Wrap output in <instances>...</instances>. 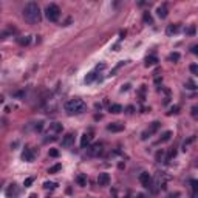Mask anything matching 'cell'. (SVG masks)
I'll return each instance as SVG.
<instances>
[{
    "mask_svg": "<svg viewBox=\"0 0 198 198\" xmlns=\"http://www.w3.org/2000/svg\"><path fill=\"white\" fill-rule=\"evenodd\" d=\"M186 88H187V90H195V88H196V84L192 81V79H189V81H186Z\"/></svg>",
    "mask_w": 198,
    "mask_h": 198,
    "instance_id": "obj_22",
    "label": "cell"
},
{
    "mask_svg": "<svg viewBox=\"0 0 198 198\" xmlns=\"http://www.w3.org/2000/svg\"><path fill=\"white\" fill-rule=\"evenodd\" d=\"M133 107H131V105H128V107H127V113H133Z\"/></svg>",
    "mask_w": 198,
    "mask_h": 198,
    "instance_id": "obj_33",
    "label": "cell"
},
{
    "mask_svg": "<svg viewBox=\"0 0 198 198\" xmlns=\"http://www.w3.org/2000/svg\"><path fill=\"white\" fill-rule=\"evenodd\" d=\"M109 183H110V175L109 174H99V177H98L99 186H109Z\"/></svg>",
    "mask_w": 198,
    "mask_h": 198,
    "instance_id": "obj_10",
    "label": "cell"
},
{
    "mask_svg": "<svg viewBox=\"0 0 198 198\" xmlns=\"http://www.w3.org/2000/svg\"><path fill=\"white\" fill-rule=\"evenodd\" d=\"M45 16H47V19H48L50 22H57L59 17H60V9H59V6L54 5V3H50V5L45 8Z\"/></svg>",
    "mask_w": 198,
    "mask_h": 198,
    "instance_id": "obj_3",
    "label": "cell"
},
{
    "mask_svg": "<svg viewBox=\"0 0 198 198\" xmlns=\"http://www.w3.org/2000/svg\"><path fill=\"white\" fill-rule=\"evenodd\" d=\"M107 130L109 131H122L124 130V124H121V122H112V124L107 125Z\"/></svg>",
    "mask_w": 198,
    "mask_h": 198,
    "instance_id": "obj_11",
    "label": "cell"
},
{
    "mask_svg": "<svg viewBox=\"0 0 198 198\" xmlns=\"http://www.w3.org/2000/svg\"><path fill=\"white\" fill-rule=\"evenodd\" d=\"M73 142H74V135H73V133H67V135L62 138V147L68 149V147L73 146Z\"/></svg>",
    "mask_w": 198,
    "mask_h": 198,
    "instance_id": "obj_7",
    "label": "cell"
},
{
    "mask_svg": "<svg viewBox=\"0 0 198 198\" xmlns=\"http://www.w3.org/2000/svg\"><path fill=\"white\" fill-rule=\"evenodd\" d=\"M190 71H192L193 74H198V67H196L195 63H193V65H190Z\"/></svg>",
    "mask_w": 198,
    "mask_h": 198,
    "instance_id": "obj_28",
    "label": "cell"
},
{
    "mask_svg": "<svg viewBox=\"0 0 198 198\" xmlns=\"http://www.w3.org/2000/svg\"><path fill=\"white\" fill-rule=\"evenodd\" d=\"M196 105H195V107H192V116H196Z\"/></svg>",
    "mask_w": 198,
    "mask_h": 198,
    "instance_id": "obj_34",
    "label": "cell"
},
{
    "mask_svg": "<svg viewBox=\"0 0 198 198\" xmlns=\"http://www.w3.org/2000/svg\"><path fill=\"white\" fill-rule=\"evenodd\" d=\"M166 33H167L169 36H172V34L178 33V25H169L167 30H166Z\"/></svg>",
    "mask_w": 198,
    "mask_h": 198,
    "instance_id": "obj_17",
    "label": "cell"
},
{
    "mask_svg": "<svg viewBox=\"0 0 198 198\" xmlns=\"http://www.w3.org/2000/svg\"><path fill=\"white\" fill-rule=\"evenodd\" d=\"M156 158H158V160H161V158H163V152H158V155H156Z\"/></svg>",
    "mask_w": 198,
    "mask_h": 198,
    "instance_id": "obj_36",
    "label": "cell"
},
{
    "mask_svg": "<svg viewBox=\"0 0 198 198\" xmlns=\"http://www.w3.org/2000/svg\"><path fill=\"white\" fill-rule=\"evenodd\" d=\"M156 62H158L156 56H149V57H146V67H152V65H155Z\"/></svg>",
    "mask_w": 198,
    "mask_h": 198,
    "instance_id": "obj_16",
    "label": "cell"
},
{
    "mask_svg": "<svg viewBox=\"0 0 198 198\" xmlns=\"http://www.w3.org/2000/svg\"><path fill=\"white\" fill-rule=\"evenodd\" d=\"M23 184H25V187H30V186H31V184H33V178H26Z\"/></svg>",
    "mask_w": 198,
    "mask_h": 198,
    "instance_id": "obj_27",
    "label": "cell"
},
{
    "mask_svg": "<svg viewBox=\"0 0 198 198\" xmlns=\"http://www.w3.org/2000/svg\"><path fill=\"white\" fill-rule=\"evenodd\" d=\"M110 112L115 113V115L121 113V112H122V105H119V104H112V105H110Z\"/></svg>",
    "mask_w": 198,
    "mask_h": 198,
    "instance_id": "obj_15",
    "label": "cell"
},
{
    "mask_svg": "<svg viewBox=\"0 0 198 198\" xmlns=\"http://www.w3.org/2000/svg\"><path fill=\"white\" fill-rule=\"evenodd\" d=\"M63 109L68 115H79L85 110V102L79 98H74V99H68L67 102L63 104Z\"/></svg>",
    "mask_w": 198,
    "mask_h": 198,
    "instance_id": "obj_2",
    "label": "cell"
},
{
    "mask_svg": "<svg viewBox=\"0 0 198 198\" xmlns=\"http://www.w3.org/2000/svg\"><path fill=\"white\" fill-rule=\"evenodd\" d=\"M102 152H104V144L102 142H95L93 146L88 147V155L90 156H99V155H102Z\"/></svg>",
    "mask_w": 198,
    "mask_h": 198,
    "instance_id": "obj_4",
    "label": "cell"
},
{
    "mask_svg": "<svg viewBox=\"0 0 198 198\" xmlns=\"http://www.w3.org/2000/svg\"><path fill=\"white\" fill-rule=\"evenodd\" d=\"M160 125H161V124L158 122V121L152 122V125H150V127H149V128H147L146 131H144V133H142V136H141V138H142V139H147V138H149L150 135H153L155 131H158V128H160Z\"/></svg>",
    "mask_w": 198,
    "mask_h": 198,
    "instance_id": "obj_5",
    "label": "cell"
},
{
    "mask_svg": "<svg viewBox=\"0 0 198 198\" xmlns=\"http://www.w3.org/2000/svg\"><path fill=\"white\" fill-rule=\"evenodd\" d=\"M62 131V124L60 122H53L48 127V135H59Z\"/></svg>",
    "mask_w": 198,
    "mask_h": 198,
    "instance_id": "obj_6",
    "label": "cell"
},
{
    "mask_svg": "<svg viewBox=\"0 0 198 198\" xmlns=\"http://www.w3.org/2000/svg\"><path fill=\"white\" fill-rule=\"evenodd\" d=\"M23 17L28 23H39L41 22V17H42L39 5L36 2H28L23 8Z\"/></svg>",
    "mask_w": 198,
    "mask_h": 198,
    "instance_id": "obj_1",
    "label": "cell"
},
{
    "mask_svg": "<svg viewBox=\"0 0 198 198\" xmlns=\"http://www.w3.org/2000/svg\"><path fill=\"white\" fill-rule=\"evenodd\" d=\"M172 131H170V130H167V131H164V133H163V136H161V139H160V142H166V141H169L170 138H172Z\"/></svg>",
    "mask_w": 198,
    "mask_h": 198,
    "instance_id": "obj_19",
    "label": "cell"
},
{
    "mask_svg": "<svg viewBox=\"0 0 198 198\" xmlns=\"http://www.w3.org/2000/svg\"><path fill=\"white\" fill-rule=\"evenodd\" d=\"M138 198H147L146 195H138Z\"/></svg>",
    "mask_w": 198,
    "mask_h": 198,
    "instance_id": "obj_37",
    "label": "cell"
},
{
    "mask_svg": "<svg viewBox=\"0 0 198 198\" xmlns=\"http://www.w3.org/2000/svg\"><path fill=\"white\" fill-rule=\"evenodd\" d=\"M190 184H192V189H193V192H196V189H198V183H196L195 180H192V183H190Z\"/></svg>",
    "mask_w": 198,
    "mask_h": 198,
    "instance_id": "obj_29",
    "label": "cell"
},
{
    "mask_svg": "<svg viewBox=\"0 0 198 198\" xmlns=\"http://www.w3.org/2000/svg\"><path fill=\"white\" fill-rule=\"evenodd\" d=\"M22 158H23V160L25 161H28V163H31L33 160H34V153L30 150V149H26L23 153H22Z\"/></svg>",
    "mask_w": 198,
    "mask_h": 198,
    "instance_id": "obj_13",
    "label": "cell"
},
{
    "mask_svg": "<svg viewBox=\"0 0 198 198\" xmlns=\"http://www.w3.org/2000/svg\"><path fill=\"white\" fill-rule=\"evenodd\" d=\"M30 42H31V37H30V36H25V37H20V39H19V44H20V45H28Z\"/></svg>",
    "mask_w": 198,
    "mask_h": 198,
    "instance_id": "obj_20",
    "label": "cell"
},
{
    "mask_svg": "<svg viewBox=\"0 0 198 198\" xmlns=\"http://www.w3.org/2000/svg\"><path fill=\"white\" fill-rule=\"evenodd\" d=\"M178 110H180V107L178 105H174L172 109H170L169 112H167V115H175V113H178Z\"/></svg>",
    "mask_w": 198,
    "mask_h": 198,
    "instance_id": "obj_24",
    "label": "cell"
},
{
    "mask_svg": "<svg viewBox=\"0 0 198 198\" xmlns=\"http://www.w3.org/2000/svg\"><path fill=\"white\" fill-rule=\"evenodd\" d=\"M192 53H193V54H196V53H198V47H196V45L192 47Z\"/></svg>",
    "mask_w": 198,
    "mask_h": 198,
    "instance_id": "obj_32",
    "label": "cell"
},
{
    "mask_svg": "<svg viewBox=\"0 0 198 198\" xmlns=\"http://www.w3.org/2000/svg\"><path fill=\"white\" fill-rule=\"evenodd\" d=\"M62 169V166L60 164H56V166H53V167H50V170H48V174H56V172H59V170Z\"/></svg>",
    "mask_w": 198,
    "mask_h": 198,
    "instance_id": "obj_23",
    "label": "cell"
},
{
    "mask_svg": "<svg viewBox=\"0 0 198 198\" xmlns=\"http://www.w3.org/2000/svg\"><path fill=\"white\" fill-rule=\"evenodd\" d=\"M36 130H42V122H39V124L36 125Z\"/></svg>",
    "mask_w": 198,
    "mask_h": 198,
    "instance_id": "obj_35",
    "label": "cell"
},
{
    "mask_svg": "<svg viewBox=\"0 0 198 198\" xmlns=\"http://www.w3.org/2000/svg\"><path fill=\"white\" fill-rule=\"evenodd\" d=\"M30 198H36V195H30Z\"/></svg>",
    "mask_w": 198,
    "mask_h": 198,
    "instance_id": "obj_38",
    "label": "cell"
},
{
    "mask_svg": "<svg viewBox=\"0 0 198 198\" xmlns=\"http://www.w3.org/2000/svg\"><path fill=\"white\" fill-rule=\"evenodd\" d=\"M96 73L95 71H91V73H88L87 76H85V84H91V82H93L95 81V79H96Z\"/></svg>",
    "mask_w": 198,
    "mask_h": 198,
    "instance_id": "obj_18",
    "label": "cell"
},
{
    "mask_svg": "<svg viewBox=\"0 0 198 198\" xmlns=\"http://www.w3.org/2000/svg\"><path fill=\"white\" fill-rule=\"evenodd\" d=\"M156 14H158V17L166 19V17H167V5L164 3V5H161V6H158V9H156Z\"/></svg>",
    "mask_w": 198,
    "mask_h": 198,
    "instance_id": "obj_12",
    "label": "cell"
},
{
    "mask_svg": "<svg viewBox=\"0 0 198 198\" xmlns=\"http://www.w3.org/2000/svg\"><path fill=\"white\" fill-rule=\"evenodd\" d=\"M91 138H93V133H91V131H85L81 138V147H84V149L88 147L90 142H91Z\"/></svg>",
    "mask_w": 198,
    "mask_h": 198,
    "instance_id": "obj_8",
    "label": "cell"
},
{
    "mask_svg": "<svg viewBox=\"0 0 198 198\" xmlns=\"http://www.w3.org/2000/svg\"><path fill=\"white\" fill-rule=\"evenodd\" d=\"M50 156H53V158H57V156H59V152H57L56 149H50Z\"/></svg>",
    "mask_w": 198,
    "mask_h": 198,
    "instance_id": "obj_25",
    "label": "cell"
},
{
    "mask_svg": "<svg viewBox=\"0 0 198 198\" xmlns=\"http://www.w3.org/2000/svg\"><path fill=\"white\" fill-rule=\"evenodd\" d=\"M76 183L79 184V186H82V187H84V186H87V177H85L84 174L77 175V177H76Z\"/></svg>",
    "mask_w": 198,
    "mask_h": 198,
    "instance_id": "obj_14",
    "label": "cell"
},
{
    "mask_svg": "<svg viewBox=\"0 0 198 198\" xmlns=\"http://www.w3.org/2000/svg\"><path fill=\"white\" fill-rule=\"evenodd\" d=\"M144 20L149 22V23H152V17H150V14H147V12H146V14H144Z\"/></svg>",
    "mask_w": 198,
    "mask_h": 198,
    "instance_id": "obj_30",
    "label": "cell"
},
{
    "mask_svg": "<svg viewBox=\"0 0 198 198\" xmlns=\"http://www.w3.org/2000/svg\"><path fill=\"white\" fill-rule=\"evenodd\" d=\"M56 186H57L56 183H50V181L44 183V187H45V189H50V190H54V189H56Z\"/></svg>",
    "mask_w": 198,
    "mask_h": 198,
    "instance_id": "obj_21",
    "label": "cell"
},
{
    "mask_svg": "<svg viewBox=\"0 0 198 198\" xmlns=\"http://www.w3.org/2000/svg\"><path fill=\"white\" fill-rule=\"evenodd\" d=\"M139 181H141V184H142L144 187H150L152 178H150V175H149L147 172H142V174L139 175Z\"/></svg>",
    "mask_w": 198,
    "mask_h": 198,
    "instance_id": "obj_9",
    "label": "cell"
},
{
    "mask_svg": "<svg viewBox=\"0 0 198 198\" xmlns=\"http://www.w3.org/2000/svg\"><path fill=\"white\" fill-rule=\"evenodd\" d=\"M186 33H187V34H195V26H190V28H187Z\"/></svg>",
    "mask_w": 198,
    "mask_h": 198,
    "instance_id": "obj_31",
    "label": "cell"
},
{
    "mask_svg": "<svg viewBox=\"0 0 198 198\" xmlns=\"http://www.w3.org/2000/svg\"><path fill=\"white\" fill-rule=\"evenodd\" d=\"M169 59H170V60H178V59H180V54H178V53H172V54L169 56Z\"/></svg>",
    "mask_w": 198,
    "mask_h": 198,
    "instance_id": "obj_26",
    "label": "cell"
}]
</instances>
